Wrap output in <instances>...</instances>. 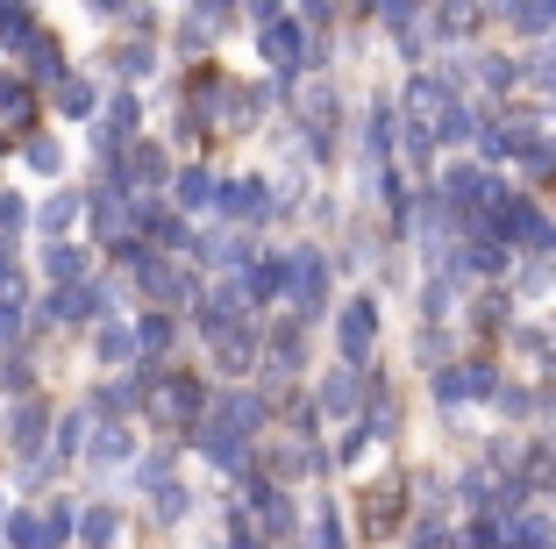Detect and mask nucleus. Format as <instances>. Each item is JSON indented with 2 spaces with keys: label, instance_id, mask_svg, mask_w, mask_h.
<instances>
[{
  "label": "nucleus",
  "instance_id": "39448f33",
  "mask_svg": "<svg viewBox=\"0 0 556 549\" xmlns=\"http://www.w3.org/2000/svg\"><path fill=\"white\" fill-rule=\"evenodd\" d=\"M29 164H36V172H58L65 158H58V144H43V136H36V144H29Z\"/></svg>",
  "mask_w": 556,
  "mask_h": 549
},
{
  "label": "nucleus",
  "instance_id": "423d86ee",
  "mask_svg": "<svg viewBox=\"0 0 556 549\" xmlns=\"http://www.w3.org/2000/svg\"><path fill=\"white\" fill-rule=\"evenodd\" d=\"M108 535H115V521H108V514H86V549H100Z\"/></svg>",
  "mask_w": 556,
  "mask_h": 549
},
{
  "label": "nucleus",
  "instance_id": "f257e3e1",
  "mask_svg": "<svg viewBox=\"0 0 556 549\" xmlns=\"http://www.w3.org/2000/svg\"><path fill=\"white\" fill-rule=\"evenodd\" d=\"M36 428H43V407L22 400L15 414H8V450H36Z\"/></svg>",
  "mask_w": 556,
  "mask_h": 549
},
{
  "label": "nucleus",
  "instance_id": "1a4fd4ad",
  "mask_svg": "<svg viewBox=\"0 0 556 549\" xmlns=\"http://www.w3.org/2000/svg\"><path fill=\"white\" fill-rule=\"evenodd\" d=\"M36 222H43V228H65V222H72V200H50V208L36 214Z\"/></svg>",
  "mask_w": 556,
  "mask_h": 549
},
{
  "label": "nucleus",
  "instance_id": "9d476101",
  "mask_svg": "<svg viewBox=\"0 0 556 549\" xmlns=\"http://www.w3.org/2000/svg\"><path fill=\"white\" fill-rule=\"evenodd\" d=\"M43 264H50V278H72V272H79V258H72V250H50Z\"/></svg>",
  "mask_w": 556,
  "mask_h": 549
},
{
  "label": "nucleus",
  "instance_id": "7ed1b4c3",
  "mask_svg": "<svg viewBox=\"0 0 556 549\" xmlns=\"http://www.w3.org/2000/svg\"><path fill=\"white\" fill-rule=\"evenodd\" d=\"M22 222H29V200H22V194H0V236H15Z\"/></svg>",
  "mask_w": 556,
  "mask_h": 549
},
{
  "label": "nucleus",
  "instance_id": "6e6552de",
  "mask_svg": "<svg viewBox=\"0 0 556 549\" xmlns=\"http://www.w3.org/2000/svg\"><path fill=\"white\" fill-rule=\"evenodd\" d=\"M58 108H65V114H86V108H93V93H86V86H65V93H58Z\"/></svg>",
  "mask_w": 556,
  "mask_h": 549
},
{
  "label": "nucleus",
  "instance_id": "0eeeda50",
  "mask_svg": "<svg viewBox=\"0 0 556 549\" xmlns=\"http://www.w3.org/2000/svg\"><path fill=\"white\" fill-rule=\"evenodd\" d=\"M0 114H22V79H8V72H0Z\"/></svg>",
  "mask_w": 556,
  "mask_h": 549
},
{
  "label": "nucleus",
  "instance_id": "9b49d317",
  "mask_svg": "<svg viewBox=\"0 0 556 549\" xmlns=\"http://www.w3.org/2000/svg\"><path fill=\"white\" fill-rule=\"evenodd\" d=\"M15 336H22V314L8 308V300H0V342H15Z\"/></svg>",
  "mask_w": 556,
  "mask_h": 549
},
{
  "label": "nucleus",
  "instance_id": "f03ea898",
  "mask_svg": "<svg viewBox=\"0 0 556 549\" xmlns=\"http://www.w3.org/2000/svg\"><path fill=\"white\" fill-rule=\"evenodd\" d=\"M29 36H36V15H29V8H0V43L22 50Z\"/></svg>",
  "mask_w": 556,
  "mask_h": 549
},
{
  "label": "nucleus",
  "instance_id": "20e7f679",
  "mask_svg": "<svg viewBox=\"0 0 556 549\" xmlns=\"http://www.w3.org/2000/svg\"><path fill=\"white\" fill-rule=\"evenodd\" d=\"M8 535H15L22 549H43V528H36V514H15V521H8Z\"/></svg>",
  "mask_w": 556,
  "mask_h": 549
}]
</instances>
